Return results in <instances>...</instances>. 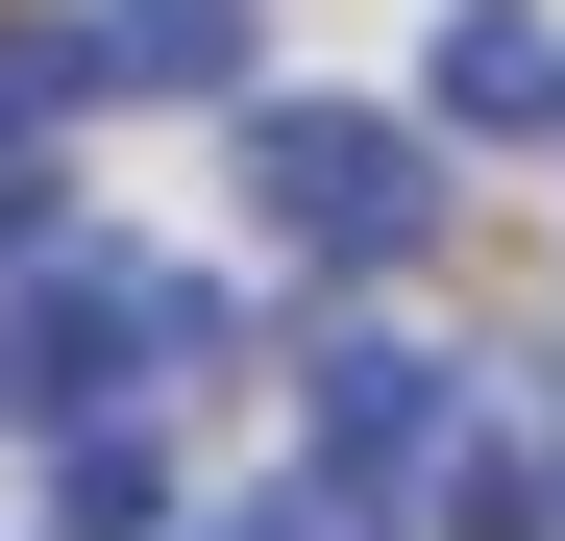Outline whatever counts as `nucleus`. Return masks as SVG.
Here are the masks:
<instances>
[{
  "label": "nucleus",
  "instance_id": "1",
  "mask_svg": "<svg viewBox=\"0 0 565 541\" xmlns=\"http://www.w3.org/2000/svg\"><path fill=\"white\" fill-rule=\"evenodd\" d=\"M270 222H296V246H418V198H443V172L394 148V124H344V99H270Z\"/></svg>",
  "mask_w": 565,
  "mask_h": 541
},
{
  "label": "nucleus",
  "instance_id": "2",
  "mask_svg": "<svg viewBox=\"0 0 565 541\" xmlns=\"http://www.w3.org/2000/svg\"><path fill=\"white\" fill-rule=\"evenodd\" d=\"M443 124H565V25L541 0H467L443 25Z\"/></svg>",
  "mask_w": 565,
  "mask_h": 541
},
{
  "label": "nucleus",
  "instance_id": "4",
  "mask_svg": "<svg viewBox=\"0 0 565 541\" xmlns=\"http://www.w3.org/2000/svg\"><path fill=\"white\" fill-rule=\"evenodd\" d=\"M99 74H246V0H124Z\"/></svg>",
  "mask_w": 565,
  "mask_h": 541
},
{
  "label": "nucleus",
  "instance_id": "3",
  "mask_svg": "<svg viewBox=\"0 0 565 541\" xmlns=\"http://www.w3.org/2000/svg\"><path fill=\"white\" fill-rule=\"evenodd\" d=\"M418 443H443V370L418 344H344L320 370V468H418Z\"/></svg>",
  "mask_w": 565,
  "mask_h": 541
}]
</instances>
